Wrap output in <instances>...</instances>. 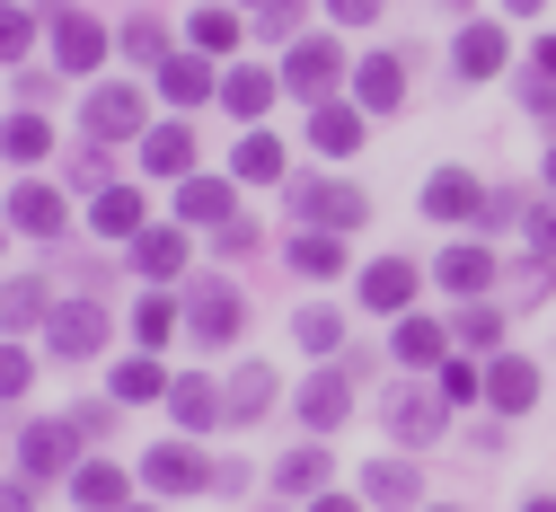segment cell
<instances>
[{
    "label": "cell",
    "instance_id": "1",
    "mask_svg": "<svg viewBox=\"0 0 556 512\" xmlns=\"http://www.w3.org/2000/svg\"><path fill=\"white\" fill-rule=\"evenodd\" d=\"M425 212H433V222H477V230H485V222H504L495 195H485L468 168H433V177H425Z\"/></svg>",
    "mask_w": 556,
    "mask_h": 512
},
{
    "label": "cell",
    "instance_id": "2",
    "mask_svg": "<svg viewBox=\"0 0 556 512\" xmlns=\"http://www.w3.org/2000/svg\"><path fill=\"white\" fill-rule=\"evenodd\" d=\"M292 212H309L318 230H363L371 222V195L363 186H336V177H309V186H292Z\"/></svg>",
    "mask_w": 556,
    "mask_h": 512
},
{
    "label": "cell",
    "instance_id": "3",
    "mask_svg": "<svg viewBox=\"0 0 556 512\" xmlns=\"http://www.w3.org/2000/svg\"><path fill=\"white\" fill-rule=\"evenodd\" d=\"M45 345H53V362H89V353L106 345V310H98V301H62V310L45 319Z\"/></svg>",
    "mask_w": 556,
    "mask_h": 512
},
{
    "label": "cell",
    "instance_id": "4",
    "mask_svg": "<svg viewBox=\"0 0 556 512\" xmlns=\"http://www.w3.org/2000/svg\"><path fill=\"white\" fill-rule=\"evenodd\" d=\"M336 71H344L336 36H309V45H292V53H283V89H301V98H327V89H336Z\"/></svg>",
    "mask_w": 556,
    "mask_h": 512
},
{
    "label": "cell",
    "instance_id": "5",
    "mask_svg": "<svg viewBox=\"0 0 556 512\" xmlns=\"http://www.w3.org/2000/svg\"><path fill=\"white\" fill-rule=\"evenodd\" d=\"M239 319H248V310H239V291H230V283H203L194 301H186L194 345H230V336H239Z\"/></svg>",
    "mask_w": 556,
    "mask_h": 512
},
{
    "label": "cell",
    "instance_id": "6",
    "mask_svg": "<svg viewBox=\"0 0 556 512\" xmlns=\"http://www.w3.org/2000/svg\"><path fill=\"white\" fill-rule=\"evenodd\" d=\"M18 460H27V477H62V469L80 460V424H72V415H62V424H27Z\"/></svg>",
    "mask_w": 556,
    "mask_h": 512
},
{
    "label": "cell",
    "instance_id": "7",
    "mask_svg": "<svg viewBox=\"0 0 556 512\" xmlns=\"http://www.w3.org/2000/svg\"><path fill=\"white\" fill-rule=\"evenodd\" d=\"M53 62H62V71H98V62H106V27H98L89 10H62V18H53Z\"/></svg>",
    "mask_w": 556,
    "mask_h": 512
},
{
    "label": "cell",
    "instance_id": "8",
    "mask_svg": "<svg viewBox=\"0 0 556 512\" xmlns=\"http://www.w3.org/2000/svg\"><path fill=\"white\" fill-rule=\"evenodd\" d=\"M354 107H363V115H389V107H406V62H397V53H371V62H363Z\"/></svg>",
    "mask_w": 556,
    "mask_h": 512
},
{
    "label": "cell",
    "instance_id": "9",
    "mask_svg": "<svg viewBox=\"0 0 556 512\" xmlns=\"http://www.w3.org/2000/svg\"><path fill=\"white\" fill-rule=\"evenodd\" d=\"M309 141L327 160H354L363 151V107H336V98H318V115H309Z\"/></svg>",
    "mask_w": 556,
    "mask_h": 512
},
{
    "label": "cell",
    "instance_id": "10",
    "mask_svg": "<svg viewBox=\"0 0 556 512\" xmlns=\"http://www.w3.org/2000/svg\"><path fill=\"white\" fill-rule=\"evenodd\" d=\"M142 477H151L160 495H194V486L213 477V469H203V451H186V442H160V451L142 460Z\"/></svg>",
    "mask_w": 556,
    "mask_h": 512
},
{
    "label": "cell",
    "instance_id": "11",
    "mask_svg": "<svg viewBox=\"0 0 556 512\" xmlns=\"http://www.w3.org/2000/svg\"><path fill=\"white\" fill-rule=\"evenodd\" d=\"M89 133L98 141H132L142 133V89H98L89 98Z\"/></svg>",
    "mask_w": 556,
    "mask_h": 512
},
{
    "label": "cell",
    "instance_id": "12",
    "mask_svg": "<svg viewBox=\"0 0 556 512\" xmlns=\"http://www.w3.org/2000/svg\"><path fill=\"white\" fill-rule=\"evenodd\" d=\"M177 222H186V230H194V222H203V230H230V186H222V177H186V186H177Z\"/></svg>",
    "mask_w": 556,
    "mask_h": 512
},
{
    "label": "cell",
    "instance_id": "13",
    "mask_svg": "<svg viewBox=\"0 0 556 512\" xmlns=\"http://www.w3.org/2000/svg\"><path fill=\"white\" fill-rule=\"evenodd\" d=\"M10 222H18L27 239H53L62 222H72V203H62L53 186H18V195H10Z\"/></svg>",
    "mask_w": 556,
    "mask_h": 512
},
{
    "label": "cell",
    "instance_id": "14",
    "mask_svg": "<svg viewBox=\"0 0 556 512\" xmlns=\"http://www.w3.org/2000/svg\"><path fill=\"white\" fill-rule=\"evenodd\" d=\"M89 230H98V239H142V195H132V186H98Z\"/></svg>",
    "mask_w": 556,
    "mask_h": 512
},
{
    "label": "cell",
    "instance_id": "15",
    "mask_svg": "<svg viewBox=\"0 0 556 512\" xmlns=\"http://www.w3.org/2000/svg\"><path fill=\"white\" fill-rule=\"evenodd\" d=\"M485 398H495L504 415H521V407L539 398V362H521V353H504L495 372H485Z\"/></svg>",
    "mask_w": 556,
    "mask_h": 512
},
{
    "label": "cell",
    "instance_id": "16",
    "mask_svg": "<svg viewBox=\"0 0 556 512\" xmlns=\"http://www.w3.org/2000/svg\"><path fill=\"white\" fill-rule=\"evenodd\" d=\"M142 168H160V177H194V133H186V124L142 133Z\"/></svg>",
    "mask_w": 556,
    "mask_h": 512
},
{
    "label": "cell",
    "instance_id": "17",
    "mask_svg": "<svg viewBox=\"0 0 556 512\" xmlns=\"http://www.w3.org/2000/svg\"><path fill=\"white\" fill-rule=\"evenodd\" d=\"M344 407H354V389H344V372H318V380L301 389V415H309V433H336V424H344Z\"/></svg>",
    "mask_w": 556,
    "mask_h": 512
},
{
    "label": "cell",
    "instance_id": "18",
    "mask_svg": "<svg viewBox=\"0 0 556 512\" xmlns=\"http://www.w3.org/2000/svg\"><path fill=\"white\" fill-rule=\"evenodd\" d=\"M442 283L459 291V301H485V283H504V274H495L485 248H451V257H442Z\"/></svg>",
    "mask_w": 556,
    "mask_h": 512
},
{
    "label": "cell",
    "instance_id": "19",
    "mask_svg": "<svg viewBox=\"0 0 556 512\" xmlns=\"http://www.w3.org/2000/svg\"><path fill=\"white\" fill-rule=\"evenodd\" d=\"M363 301H371V310H406V301H415V265H406V257H380V265L363 274Z\"/></svg>",
    "mask_w": 556,
    "mask_h": 512
},
{
    "label": "cell",
    "instance_id": "20",
    "mask_svg": "<svg viewBox=\"0 0 556 512\" xmlns=\"http://www.w3.org/2000/svg\"><path fill=\"white\" fill-rule=\"evenodd\" d=\"M168 415H177V424H222L230 398H222L213 380H168Z\"/></svg>",
    "mask_w": 556,
    "mask_h": 512
},
{
    "label": "cell",
    "instance_id": "21",
    "mask_svg": "<svg viewBox=\"0 0 556 512\" xmlns=\"http://www.w3.org/2000/svg\"><path fill=\"white\" fill-rule=\"evenodd\" d=\"M274 389H283V380H274L265 362H239V380H230V424H256V415L274 407Z\"/></svg>",
    "mask_w": 556,
    "mask_h": 512
},
{
    "label": "cell",
    "instance_id": "22",
    "mask_svg": "<svg viewBox=\"0 0 556 512\" xmlns=\"http://www.w3.org/2000/svg\"><path fill=\"white\" fill-rule=\"evenodd\" d=\"M160 89H168V107H203V98H213V89H222V80H213V71H203V62H194V53H177V62H168V71H160Z\"/></svg>",
    "mask_w": 556,
    "mask_h": 512
},
{
    "label": "cell",
    "instance_id": "23",
    "mask_svg": "<svg viewBox=\"0 0 556 512\" xmlns=\"http://www.w3.org/2000/svg\"><path fill=\"white\" fill-rule=\"evenodd\" d=\"M132 265H142V274H177L186 265V230H142V239H132Z\"/></svg>",
    "mask_w": 556,
    "mask_h": 512
},
{
    "label": "cell",
    "instance_id": "24",
    "mask_svg": "<svg viewBox=\"0 0 556 512\" xmlns=\"http://www.w3.org/2000/svg\"><path fill=\"white\" fill-rule=\"evenodd\" d=\"M72 495H80L89 512H124V469H106V460H89V469L72 477Z\"/></svg>",
    "mask_w": 556,
    "mask_h": 512
},
{
    "label": "cell",
    "instance_id": "25",
    "mask_svg": "<svg viewBox=\"0 0 556 512\" xmlns=\"http://www.w3.org/2000/svg\"><path fill=\"white\" fill-rule=\"evenodd\" d=\"M36 319H53V301L18 274V283H0V327H36Z\"/></svg>",
    "mask_w": 556,
    "mask_h": 512
},
{
    "label": "cell",
    "instance_id": "26",
    "mask_svg": "<svg viewBox=\"0 0 556 512\" xmlns=\"http://www.w3.org/2000/svg\"><path fill=\"white\" fill-rule=\"evenodd\" d=\"M389 433H397V442H433V433H442L433 398H406V389H397V407H389Z\"/></svg>",
    "mask_w": 556,
    "mask_h": 512
},
{
    "label": "cell",
    "instance_id": "27",
    "mask_svg": "<svg viewBox=\"0 0 556 512\" xmlns=\"http://www.w3.org/2000/svg\"><path fill=\"white\" fill-rule=\"evenodd\" d=\"M363 495H371V503H415L425 486H415V469H397V460H371V469H363Z\"/></svg>",
    "mask_w": 556,
    "mask_h": 512
},
{
    "label": "cell",
    "instance_id": "28",
    "mask_svg": "<svg viewBox=\"0 0 556 512\" xmlns=\"http://www.w3.org/2000/svg\"><path fill=\"white\" fill-rule=\"evenodd\" d=\"M292 265H301V274H344V230H309V239H292Z\"/></svg>",
    "mask_w": 556,
    "mask_h": 512
},
{
    "label": "cell",
    "instance_id": "29",
    "mask_svg": "<svg viewBox=\"0 0 556 512\" xmlns=\"http://www.w3.org/2000/svg\"><path fill=\"white\" fill-rule=\"evenodd\" d=\"M459 71H468V80L504 71V27H468V36H459Z\"/></svg>",
    "mask_w": 556,
    "mask_h": 512
},
{
    "label": "cell",
    "instance_id": "30",
    "mask_svg": "<svg viewBox=\"0 0 556 512\" xmlns=\"http://www.w3.org/2000/svg\"><path fill=\"white\" fill-rule=\"evenodd\" d=\"M222 98H230V115H265L274 107V71H230Z\"/></svg>",
    "mask_w": 556,
    "mask_h": 512
},
{
    "label": "cell",
    "instance_id": "31",
    "mask_svg": "<svg viewBox=\"0 0 556 512\" xmlns=\"http://www.w3.org/2000/svg\"><path fill=\"white\" fill-rule=\"evenodd\" d=\"M124 398H168V380H160V362H151V353L115 362V407H124Z\"/></svg>",
    "mask_w": 556,
    "mask_h": 512
},
{
    "label": "cell",
    "instance_id": "32",
    "mask_svg": "<svg viewBox=\"0 0 556 512\" xmlns=\"http://www.w3.org/2000/svg\"><path fill=\"white\" fill-rule=\"evenodd\" d=\"M239 177L274 186V177H283V141H274V133H248V141H239Z\"/></svg>",
    "mask_w": 556,
    "mask_h": 512
},
{
    "label": "cell",
    "instance_id": "33",
    "mask_svg": "<svg viewBox=\"0 0 556 512\" xmlns=\"http://www.w3.org/2000/svg\"><path fill=\"white\" fill-rule=\"evenodd\" d=\"M0 151H10V160H45V151H53V124H45V115H10Z\"/></svg>",
    "mask_w": 556,
    "mask_h": 512
},
{
    "label": "cell",
    "instance_id": "34",
    "mask_svg": "<svg viewBox=\"0 0 556 512\" xmlns=\"http://www.w3.org/2000/svg\"><path fill=\"white\" fill-rule=\"evenodd\" d=\"M292 336H301L309 353H344V319H336V310H301V319H292Z\"/></svg>",
    "mask_w": 556,
    "mask_h": 512
},
{
    "label": "cell",
    "instance_id": "35",
    "mask_svg": "<svg viewBox=\"0 0 556 512\" xmlns=\"http://www.w3.org/2000/svg\"><path fill=\"white\" fill-rule=\"evenodd\" d=\"M389 353H397V362H433V353H442V327H433V319H397V345H389Z\"/></svg>",
    "mask_w": 556,
    "mask_h": 512
},
{
    "label": "cell",
    "instance_id": "36",
    "mask_svg": "<svg viewBox=\"0 0 556 512\" xmlns=\"http://www.w3.org/2000/svg\"><path fill=\"white\" fill-rule=\"evenodd\" d=\"M186 36H194L203 53H230V45H239V18H230V10H194V27H186Z\"/></svg>",
    "mask_w": 556,
    "mask_h": 512
},
{
    "label": "cell",
    "instance_id": "37",
    "mask_svg": "<svg viewBox=\"0 0 556 512\" xmlns=\"http://www.w3.org/2000/svg\"><path fill=\"white\" fill-rule=\"evenodd\" d=\"M274 486H327V451H292L283 469H274Z\"/></svg>",
    "mask_w": 556,
    "mask_h": 512
},
{
    "label": "cell",
    "instance_id": "38",
    "mask_svg": "<svg viewBox=\"0 0 556 512\" xmlns=\"http://www.w3.org/2000/svg\"><path fill=\"white\" fill-rule=\"evenodd\" d=\"M27 45H36L27 10H0V62H27Z\"/></svg>",
    "mask_w": 556,
    "mask_h": 512
},
{
    "label": "cell",
    "instance_id": "39",
    "mask_svg": "<svg viewBox=\"0 0 556 512\" xmlns=\"http://www.w3.org/2000/svg\"><path fill=\"white\" fill-rule=\"evenodd\" d=\"M504 336V319L485 310V301H468V319H459V345H495Z\"/></svg>",
    "mask_w": 556,
    "mask_h": 512
},
{
    "label": "cell",
    "instance_id": "40",
    "mask_svg": "<svg viewBox=\"0 0 556 512\" xmlns=\"http://www.w3.org/2000/svg\"><path fill=\"white\" fill-rule=\"evenodd\" d=\"M27 380H36V362H27V353H10V345H0V398H27Z\"/></svg>",
    "mask_w": 556,
    "mask_h": 512
},
{
    "label": "cell",
    "instance_id": "41",
    "mask_svg": "<svg viewBox=\"0 0 556 512\" xmlns=\"http://www.w3.org/2000/svg\"><path fill=\"white\" fill-rule=\"evenodd\" d=\"M132 327H142V345H168V327H177V310H168V301H142V310H132Z\"/></svg>",
    "mask_w": 556,
    "mask_h": 512
},
{
    "label": "cell",
    "instance_id": "42",
    "mask_svg": "<svg viewBox=\"0 0 556 512\" xmlns=\"http://www.w3.org/2000/svg\"><path fill=\"white\" fill-rule=\"evenodd\" d=\"M124 53H132V62H160V27L132 18V27H124Z\"/></svg>",
    "mask_w": 556,
    "mask_h": 512
},
{
    "label": "cell",
    "instance_id": "43",
    "mask_svg": "<svg viewBox=\"0 0 556 512\" xmlns=\"http://www.w3.org/2000/svg\"><path fill=\"white\" fill-rule=\"evenodd\" d=\"M485 380H477V362H451V372H442V398H477Z\"/></svg>",
    "mask_w": 556,
    "mask_h": 512
},
{
    "label": "cell",
    "instance_id": "44",
    "mask_svg": "<svg viewBox=\"0 0 556 512\" xmlns=\"http://www.w3.org/2000/svg\"><path fill=\"white\" fill-rule=\"evenodd\" d=\"M327 18L336 27H363V18H380V0H327Z\"/></svg>",
    "mask_w": 556,
    "mask_h": 512
},
{
    "label": "cell",
    "instance_id": "45",
    "mask_svg": "<svg viewBox=\"0 0 556 512\" xmlns=\"http://www.w3.org/2000/svg\"><path fill=\"white\" fill-rule=\"evenodd\" d=\"M530 248H539V257H556V203H547V212H530Z\"/></svg>",
    "mask_w": 556,
    "mask_h": 512
},
{
    "label": "cell",
    "instance_id": "46",
    "mask_svg": "<svg viewBox=\"0 0 556 512\" xmlns=\"http://www.w3.org/2000/svg\"><path fill=\"white\" fill-rule=\"evenodd\" d=\"M0 512H36V486H0Z\"/></svg>",
    "mask_w": 556,
    "mask_h": 512
},
{
    "label": "cell",
    "instance_id": "47",
    "mask_svg": "<svg viewBox=\"0 0 556 512\" xmlns=\"http://www.w3.org/2000/svg\"><path fill=\"white\" fill-rule=\"evenodd\" d=\"M539 80H547V89H556V36H547V45H539Z\"/></svg>",
    "mask_w": 556,
    "mask_h": 512
},
{
    "label": "cell",
    "instance_id": "48",
    "mask_svg": "<svg viewBox=\"0 0 556 512\" xmlns=\"http://www.w3.org/2000/svg\"><path fill=\"white\" fill-rule=\"evenodd\" d=\"M318 512H354V495H318Z\"/></svg>",
    "mask_w": 556,
    "mask_h": 512
},
{
    "label": "cell",
    "instance_id": "49",
    "mask_svg": "<svg viewBox=\"0 0 556 512\" xmlns=\"http://www.w3.org/2000/svg\"><path fill=\"white\" fill-rule=\"evenodd\" d=\"M504 10H513V18H530V10H547V0H504Z\"/></svg>",
    "mask_w": 556,
    "mask_h": 512
},
{
    "label": "cell",
    "instance_id": "50",
    "mask_svg": "<svg viewBox=\"0 0 556 512\" xmlns=\"http://www.w3.org/2000/svg\"><path fill=\"white\" fill-rule=\"evenodd\" d=\"M521 512H556V495H530V503H521Z\"/></svg>",
    "mask_w": 556,
    "mask_h": 512
},
{
    "label": "cell",
    "instance_id": "51",
    "mask_svg": "<svg viewBox=\"0 0 556 512\" xmlns=\"http://www.w3.org/2000/svg\"><path fill=\"white\" fill-rule=\"evenodd\" d=\"M547 186H556V151H547Z\"/></svg>",
    "mask_w": 556,
    "mask_h": 512
},
{
    "label": "cell",
    "instance_id": "52",
    "mask_svg": "<svg viewBox=\"0 0 556 512\" xmlns=\"http://www.w3.org/2000/svg\"><path fill=\"white\" fill-rule=\"evenodd\" d=\"M248 10H274V0H248Z\"/></svg>",
    "mask_w": 556,
    "mask_h": 512
},
{
    "label": "cell",
    "instance_id": "53",
    "mask_svg": "<svg viewBox=\"0 0 556 512\" xmlns=\"http://www.w3.org/2000/svg\"><path fill=\"white\" fill-rule=\"evenodd\" d=\"M442 512H451V503H442Z\"/></svg>",
    "mask_w": 556,
    "mask_h": 512
}]
</instances>
